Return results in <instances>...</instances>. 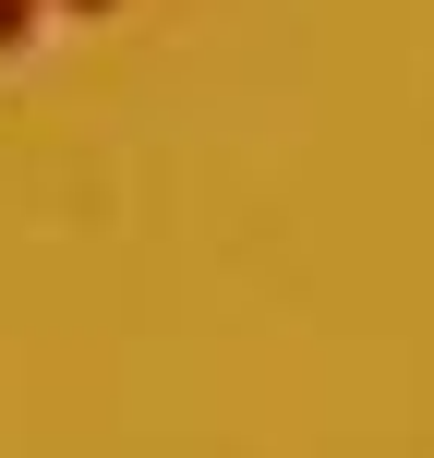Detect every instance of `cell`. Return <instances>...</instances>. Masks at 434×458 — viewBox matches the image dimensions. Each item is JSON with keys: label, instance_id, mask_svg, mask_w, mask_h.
<instances>
[{"label": "cell", "instance_id": "6da1fadb", "mask_svg": "<svg viewBox=\"0 0 434 458\" xmlns=\"http://www.w3.org/2000/svg\"><path fill=\"white\" fill-rule=\"evenodd\" d=\"M37 13H48V0H0V61H24V37H37Z\"/></svg>", "mask_w": 434, "mask_h": 458}, {"label": "cell", "instance_id": "7a4b0ae2", "mask_svg": "<svg viewBox=\"0 0 434 458\" xmlns=\"http://www.w3.org/2000/svg\"><path fill=\"white\" fill-rule=\"evenodd\" d=\"M61 13H109V0H61Z\"/></svg>", "mask_w": 434, "mask_h": 458}]
</instances>
